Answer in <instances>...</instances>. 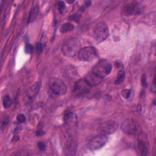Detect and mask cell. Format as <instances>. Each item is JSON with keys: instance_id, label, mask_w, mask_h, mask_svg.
<instances>
[{"instance_id": "cell-1", "label": "cell", "mask_w": 156, "mask_h": 156, "mask_svg": "<svg viewBox=\"0 0 156 156\" xmlns=\"http://www.w3.org/2000/svg\"><path fill=\"white\" fill-rule=\"evenodd\" d=\"M81 49V43L77 38H70L66 40L62 46V51L63 54L68 57H73L78 54Z\"/></svg>"}, {"instance_id": "cell-2", "label": "cell", "mask_w": 156, "mask_h": 156, "mask_svg": "<svg viewBox=\"0 0 156 156\" xmlns=\"http://www.w3.org/2000/svg\"><path fill=\"white\" fill-rule=\"evenodd\" d=\"M121 128L124 133L129 135L137 136L141 131V127L139 123L132 118H127L124 120Z\"/></svg>"}, {"instance_id": "cell-3", "label": "cell", "mask_w": 156, "mask_h": 156, "mask_svg": "<svg viewBox=\"0 0 156 156\" xmlns=\"http://www.w3.org/2000/svg\"><path fill=\"white\" fill-rule=\"evenodd\" d=\"M112 69L111 63L107 60L102 59L99 60L93 67L91 71L99 77L103 79L111 72Z\"/></svg>"}, {"instance_id": "cell-4", "label": "cell", "mask_w": 156, "mask_h": 156, "mask_svg": "<svg viewBox=\"0 0 156 156\" xmlns=\"http://www.w3.org/2000/svg\"><path fill=\"white\" fill-rule=\"evenodd\" d=\"M50 90L57 96H63L67 91V87L63 80L55 77H51L48 81Z\"/></svg>"}, {"instance_id": "cell-5", "label": "cell", "mask_w": 156, "mask_h": 156, "mask_svg": "<svg viewBox=\"0 0 156 156\" xmlns=\"http://www.w3.org/2000/svg\"><path fill=\"white\" fill-rule=\"evenodd\" d=\"M109 32L107 24L101 21L96 24L93 30V37L98 43L104 41L108 36Z\"/></svg>"}, {"instance_id": "cell-6", "label": "cell", "mask_w": 156, "mask_h": 156, "mask_svg": "<svg viewBox=\"0 0 156 156\" xmlns=\"http://www.w3.org/2000/svg\"><path fill=\"white\" fill-rule=\"evenodd\" d=\"M97 54L95 48L93 46H86L80 49L77 55L80 61L91 62L96 58Z\"/></svg>"}, {"instance_id": "cell-7", "label": "cell", "mask_w": 156, "mask_h": 156, "mask_svg": "<svg viewBox=\"0 0 156 156\" xmlns=\"http://www.w3.org/2000/svg\"><path fill=\"white\" fill-rule=\"evenodd\" d=\"M118 129V124L113 121H108L101 123L97 128L98 133L107 136L115 132Z\"/></svg>"}, {"instance_id": "cell-8", "label": "cell", "mask_w": 156, "mask_h": 156, "mask_svg": "<svg viewBox=\"0 0 156 156\" xmlns=\"http://www.w3.org/2000/svg\"><path fill=\"white\" fill-rule=\"evenodd\" d=\"M138 149L141 155H146L148 154L149 144L147 134L142 130L137 135Z\"/></svg>"}, {"instance_id": "cell-9", "label": "cell", "mask_w": 156, "mask_h": 156, "mask_svg": "<svg viewBox=\"0 0 156 156\" xmlns=\"http://www.w3.org/2000/svg\"><path fill=\"white\" fill-rule=\"evenodd\" d=\"M107 136L99 134L93 137L88 143V147L91 151H96L102 147L107 142Z\"/></svg>"}, {"instance_id": "cell-10", "label": "cell", "mask_w": 156, "mask_h": 156, "mask_svg": "<svg viewBox=\"0 0 156 156\" xmlns=\"http://www.w3.org/2000/svg\"><path fill=\"white\" fill-rule=\"evenodd\" d=\"M91 87L84 79H79L74 85V92L78 95H82L88 93L91 90Z\"/></svg>"}, {"instance_id": "cell-11", "label": "cell", "mask_w": 156, "mask_h": 156, "mask_svg": "<svg viewBox=\"0 0 156 156\" xmlns=\"http://www.w3.org/2000/svg\"><path fill=\"white\" fill-rule=\"evenodd\" d=\"M141 12V7L138 2H130L125 5L123 13L126 16L139 14Z\"/></svg>"}, {"instance_id": "cell-12", "label": "cell", "mask_w": 156, "mask_h": 156, "mask_svg": "<svg viewBox=\"0 0 156 156\" xmlns=\"http://www.w3.org/2000/svg\"><path fill=\"white\" fill-rule=\"evenodd\" d=\"M63 120L68 127H73L77 124V116L71 110H66L64 113Z\"/></svg>"}, {"instance_id": "cell-13", "label": "cell", "mask_w": 156, "mask_h": 156, "mask_svg": "<svg viewBox=\"0 0 156 156\" xmlns=\"http://www.w3.org/2000/svg\"><path fill=\"white\" fill-rule=\"evenodd\" d=\"M84 79L88 83V84L92 87L94 86H96L99 85L101 81L102 80V79L94 74L92 71L88 73L85 77Z\"/></svg>"}, {"instance_id": "cell-14", "label": "cell", "mask_w": 156, "mask_h": 156, "mask_svg": "<svg viewBox=\"0 0 156 156\" xmlns=\"http://www.w3.org/2000/svg\"><path fill=\"white\" fill-rule=\"evenodd\" d=\"M40 82H36L34 84H33L31 87H30L26 93V97L29 99H32L34 98L35 97V96L37 94L38 91L40 90Z\"/></svg>"}, {"instance_id": "cell-15", "label": "cell", "mask_w": 156, "mask_h": 156, "mask_svg": "<svg viewBox=\"0 0 156 156\" xmlns=\"http://www.w3.org/2000/svg\"><path fill=\"white\" fill-rule=\"evenodd\" d=\"M38 12H39V9L37 6L34 7L31 9L29 15V17H28L27 23H30L33 22L36 19V18L38 16Z\"/></svg>"}, {"instance_id": "cell-16", "label": "cell", "mask_w": 156, "mask_h": 156, "mask_svg": "<svg viewBox=\"0 0 156 156\" xmlns=\"http://www.w3.org/2000/svg\"><path fill=\"white\" fill-rule=\"evenodd\" d=\"M74 28V26L69 23H64L60 27V32L61 33H66L69 31H71Z\"/></svg>"}, {"instance_id": "cell-17", "label": "cell", "mask_w": 156, "mask_h": 156, "mask_svg": "<svg viewBox=\"0 0 156 156\" xmlns=\"http://www.w3.org/2000/svg\"><path fill=\"white\" fill-rule=\"evenodd\" d=\"M125 78V73L123 70H120L118 71V75L116 76V79L115 80V83L116 84H119L123 82Z\"/></svg>"}, {"instance_id": "cell-18", "label": "cell", "mask_w": 156, "mask_h": 156, "mask_svg": "<svg viewBox=\"0 0 156 156\" xmlns=\"http://www.w3.org/2000/svg\"><path fill=\"white\" fill-rule=\"evenodd\" d=\"M2 104H3L4 108H8L10 107H11V105L12 104V99L10 98V97L8 95L5 96L3 98Z\"/></svg>"}, {"instance_id": "cell-19", "label": "cell", "mask_w": 156, "mask_h": 156, "mask_svg": "<svg viewBox=\"0 0 156 156\" xmlns=\"http://www.w3.org/2000/svg\"><path fill=\"white\" fill-rule=\"evenodd\" d=\"M131 91L129 89H124L121 91V95L124 99H128L130 96Z\"/></svg>"}, {"instance_id": "cell-20", "label": "cell", "mask_w": 156, "mask_h": 156, "mask_svg": "<svg viewBox=\"0 0 156 156\" xmlns=\"http://www.w3.org/2000/svg\"><path fill=\"white\" fill-rule=\"evenodd\" d=\"M24 49H25V52L27 54H30L33 51V47L30 43H26Z\"/></svg>"}, {"instance_id": "cell-21", "label": "cell", "mask_w": 156, "mask_h": 156, "mask_svg": "<svg viewBox=\"0 0 156 156\" xmlns=\"http://www.w3.org/2000/svg\"><path fill=\"white\" fill-rule=\"evenodd\" d=\"M16 119L18 121V122H20V123H22V122H25L26 121V117L25 116L23 115V114H19L17 117H16Z\"/></svg>"}, {"instance_id": "cell-22", "label": "cell", "mask_w": 156, "mask_h": 156, "mask_svg": "<svg viewBox=\"0 0 156 156\" xmlns=\"http://www.w3.org/2000/svg\"><path fill=\"white\" fill-rule=\"evenodd\" d=\"M65 7V4H64L63 2L60 1V2H59L58 3V9L59 11H60L61 13L63 11Z\"/></svg>"}, {"instance_id": "cell-23", "label": "cell", "mask_w": 156, "mask_h": 156, "mask_svg": "<svg viewBox=\"0 0 156 156\" xmlns=\"http://www.w3.org/2000/svg\"><path fill=\"white\" fill-rule=\"evenodd\" d=\"M36 50L38 53H40L43 51V46L40 43H37L36 44Z\"/></svg>"}, {"instance_id": "cell-24", "label": "cell", "mask_w": 156, "mask_h": 156, "mask_svg": "<svg viewBox=\"0 0 156 156\" xmlns=\"http://www.w3.org/2000/svg\"><path fill=\"white\" fill-rule=\"evenodd\" d=\"M141 84L143 87H146L147 85L146 83V75L144 74H143V76H141Z\"/></svg>"}, {"instance_id": "cell-25", "label": "cell", "mask_w": 156, "mask_h": 156, "mask_svg": "<svg viewBox=\"0 0 156 156\" xmlns=\"http://www.w3.org/2000/svg\"><path fill=\"white\" fill-rule=\"evenodd\" d=\"M38 147L39 148L40 150L43 151L46 148V145H45V144L43 142H39L38 143Z\"/></svg>"}, {"instance_id": "cell-26", "label": "cell", "mask_w": 156, "mask_h": 156, "mask_svg": "<svg viewBox=\"0 0 156 156\" xmlns=\"http://www.w3.org/2000/svg\"><path fill=\"white\" fill-rule=\"evenodd\" d=\"M43 134H44V132L42 131V130H38V131H37L36 132V135L37 136H41V135H42Z\"/></svg>"}]
</instances>
